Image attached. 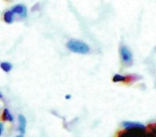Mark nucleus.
<instances>
[{
    "mask_svg": "<svg viewBox=\"0 0 156 137\" xmlns=\"http://www.w3.org/2000/svg\"><path fill=\"white\" fill-rule=\"evenodd\" d=\"M66 48L69 50H71V52H75V54H80V55H86L90 52V46L87 43L75 39H72L69 41H67Z\"/></svg>",
    "mask_w": 156,
    "mask_h": 137,
    "instance_id": "f257e3e1",
    "label": "nucleus"
},
{
    "mask_svg": "<svg viewBox=\"0 0 156 137\" xmlns=\"http://www.w3.org/2000/svg\"><path fill=\"white\" fill-rule=\"evenodd\" d=\"M117 137H147V134L144 130H121L117 133Z\"/></svg>",
    "mask_w": 156,
    "mask_h": 137,
    "instance_id": "f03ea898",
    "label": "nucleus"
},
{
    "mask_svg": "<svg viewBox=\"0 0 156 137\" xmlns=\"http://www.w3.org/2000/svg\"><path fill=\"white\" fill-rule=\"evenodd\" d=\"M119 54H120V58H121L123 63H125V64H130V63L133 62V54L127 46H125V45L120 46Z\"/></svg>",
    "mask_w": 156,
    "mask_h": 137,
    "instance_id": "7ed1b4c3",
    "label": "nucleus"
},
{
    "mask_svg": "<svg viewBox=\"0 0 156 137\" xmlns=\"http://www.w3.org/2000/svg\"><path fill=\"white\" fill-rule=\"evenodd\" d=\"M10 11H11L14 15H18L22 18H26L27 14H28V9H27V7L25 5H22V3L15 5Z\"/></svg>",
    "mask_w": 156,
    "mask_h": 137,
    "instance_id": "20e7f679",
    "label": "nucleus"
},
{
    "mask_svg": "<svg viewBox=\"0 0 156 137\" xmlns=\"http://www.w3.org/2000/svg\"><path fill=\"white\" fill-rule=\"evenodd\" d=\"M123 130H135V128H138V130H144L145 125L140 122L136 121H123L121 123Z\"/></svg>",
    "mask_w": 156,
    "mask_h": 137,
    "instance_id": "39448f33",
    "label": "nucleus"
},
{
    "mask_svg": "<svg viewBox=\"0 0 156 137\" xmlns=\"http://www.w3.org/2000/svg\"><path fill=\"white\" fill-rule=\"evenodd\" d=\"M26 126H27V119L24 115H18V131L20 135H24L26 133Z\"/></svg>",
    "mask_w": 156,
    "mask_h": 137,
    "instance_id": "423d86ee",
    "label": "nucleus"
},
{
    "mask_svg": "<svg viewBox=\"0 0 156 137\" xmlns=\"http://www.w3.org/2000/svg\"><path fill=\"white\" fill-rule=\"evenodd\" d=\"M3 20L9 25L13 24L14 20H15V15H14L10 10H8V11H5V14H3Z\"/></svg>",
    "mask_w": 156,
    "mask_h": 137,
    "instance_id": "0eeeda50",
    "label": "nucleus"
},
{
    "mask_svg": "<svg viewBox=\"0 0 156 137\" xmlns=\"http://www.w3.org/2000/svg\"><path fill=\"white\" fill-rule=\"evenodd\" d=\"M145 132L147 134V137H156V124L151 123L145 126Z\"/></svg>",
    "mask_w": 156,
    "mask_h": 137,
    "instance_id": "6e6552de",
    "label": "nucleus"
},
{
    "mask_svg": "<svg viewBox=\"0 0 156 137\" xmlns=\"http://www.w3.org/2000/svg\"><path fill=\"white\" fill-rule=\"evenodd\" d=\"M1 119L3 121H8V122H13L14 121V118L12 116V114L10 113V110L8 108H5L2 110V115H1Z\"/></svg>",
    "mask_w": 156,
    "mask_h": 137,
    "instance_id": "1a4fd4ad",
    "label": "nucleus"
},
{
    "mask_svg": "<svg viewBox=\"0 0 156 137\" xmlns=\"http://www.w3.org/2000/svg\"><path fill=\"white\" fill-rule=\"evenodd\" d=\"M113 83H126V76L121 74H115L112 77Z\"/></svg>",
    "mask_w": 156,
    "mask_h": 137,
    "instance_id": "9d476101",
    "label": "nucleus"
},
{
    "mask_svg": "<svg viewBox=\"0 0 156 137\" xmlns=\"http://www.w3.org/2000/svg\"><path fill=\"white\" fill-rule=\"evenodd\" d=\"M0 67L2 69L3 72L9 73L10 71L12 70V67H13V65H12L10 62H1V63H0Z\"/></svg>",
    "mask_w": 156,
    "mask_h": 137,
    "instance_id": "9b49d317",
    "label": "nucleus"
},
{
    "mask_svg": "<svg viewBox=\"0 0 156 137\" xmlns=\"http://www.w3.org/2000/svg\"><path fill=\"white\" fill-rule=\"evenodd\" d=\"M3 132V124L0 122V136H1V134H2Z\"/></svg>",
    "mask_w": 156,
    "mask_h": 137,
    "instance_id": "f8f14e48",
    "label": "nucleus"
},
{
    "mask_svg": "<svg viewBox=\"0 0 156 137\" xmlns=\"http://www.w3.org/2000/svg\"><path fill=\"white\" fill-rule=\"evenodd\" d=\"M71 98H72V96H69V94H67V96H65V99H66V100H69V99H71Z\"/></svg>",
    "mask_w": 156,
    "mask_h": 137,
    "instance_id": "ddd939ff",
    "label": "nucleus"
},
{
    "mask_svg": "<svg viewBox=\"0 0 156 137\" xmlns=\"http://www.w3.org/2000/svg\"><path fill=\"white\" fill-rule=\"evenodd\" d=\"M0 100H3V96H2V93L0 92Z\"/></svg>",
    "mask_w": 156,
    "mask_h": 137,
    "instance_id": "4468645a",
    "label": "nucleus"
},
{
    "mask_svg": "<svg viewBox=\"0 0 156 137\" xmlns=\"http://www.w3.org/2000/svg\"><path fill=\"white\" fill-rule=\"evenodd\" d=\"M16 137H24V135H20H20H17Z\"/></svg>",
    "mask_w": 156,
    "mask_h": 137,
    "instance_id": "2eb2a0df",
    "label": "nucleus"
}]
</instances>
